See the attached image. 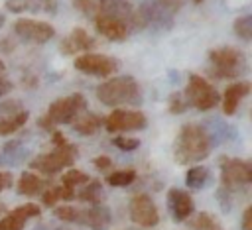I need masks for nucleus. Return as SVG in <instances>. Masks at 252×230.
Segmentation results:
<instances>
[{
  "mask_svg": "<svg viewBox=\"0 0 252 230\" xmlns=\"http://www.w3.org/2000/svg\"><path fill=\"white\" fill-rule=\"evenodd\" d=\"M93 165H94L98 171H108V173H110V169H112V159H110L108 155H98V157L93 159Z\"/></svg>",
  "mask_w": 252,
  "mask_h": 230,
  "instance_id": "58836bf2",
  "label": "nucleus"
},
{
  "mask_svg": "<svg viewBox=\"0 0 252 230\" xmlns=\"http://www.w3.org/2000/svg\"><path fill=\"white\" fill-rule=\"evenodd\" d=\"M248 92H250V83L248 81H240V83H234V85L226 86L224 94H222V112L226 116H232L238 110V104L242 102V98L248 96Z\"/></svg>",
  "mask_w": 252,
  "mask_h": 230,
  "instance_id": "a211bd4d",
  "label": "nucleus"
},
{
  "mask_svg": "<svg viewBox=\"0 0 252 230\" xmlns=\"http://www.w3.org/2000/svg\"><path fill=\"white\" fill-rule=\"evenodd\" d=\"M14 185V175L10 171H0V191H6Z\"/></svg>",
  "mask_w": 252,
  "mask_h": 230,
  "instance_id": "ea45409f",
  "label": "nucleus"
},
{
  "mask_svg": "<svg viewBox=\"0 0 252 230\" xmlns=\"http://www.w3.org/2000/svg\"><path fill=\"white\" fill-rule=\"evenodd\" d=\"M73 6H75L77 10H81L83 14L94 18L96 8H98V0H73Z\"/></svg>",
  "mask_w": 252,
  "mask_h": 230,
  "instance_id": "f704fd0d",
  "label": "nucleus"
},
{
  "mask_svg": "<svg viewBox=\"0 0 252 230\" xmlns=\"http://www.w3.org/2000/svg\"><path fill=\"white\" fill-rule=\"evenodd\" d=\"M14 33L30 43H45L55 35V28L47 22L32 20V18H20L14 22Z\"/></svg>",
  "mask_w": 252,
  "mask_h": 230,
  "instance_id": "ddd939ff",
  "label": "nucleus"
},
{
  "mask_svg": "<svg viewBox=\"0 0 252 230\" xmlns=\"http://www.w3.org/2000/svg\"><path fill=\"white\" fill-rule=\"evenodd\" d=\"M6 10L14 14L22 12H57V2L55 0H6Z\"/></svg>",
  "mask_w": 252,
  "mask_h": 230,
  "instance_id": "aec40b11",
  "label": "nucleus"
},
{
  "mask_svg": "<svg viewBox=\"0 0 252 230\" xmlns=\"http://www.w3.org/2000/svg\"><path fill=\"white\" fill-rule=\"evenodd\" d=\"M167 208L173 220L177 222H185L187 218L193 216L195 212V202L193 197L183 191V189H169L167 191Z\"/></svg>",
  "mask_w": 252,
  "mask_h": 230,
  "instance_id": "4468645a",
  "label": "nucleus"
},
{
  "mask_svg": "<svg viewBox=\"0 0 252 230\" xmlns=\"http://www.w3.org/2000/svg\"><path fill=\"white\" fill-rule=\"evenodd\" d=\"M128 214H130V220L134 224H138L140 228H154L159 224L158 206H156L154 199L146 193H138L130 199Z\"/></svg>",
  "mask_w": 252,
  "mask_h": 230,
  "instance_id": "9b49d317",
  "label": "nucleus"
},
{
  "mask_svg": "<svg viewBox=\"0 0 252 230\" xmlns=\"http://www.w3.org/2000/svg\"><path fill=\"white\" fill-rule=\"evenodd\" d=\"M189 230H224L222 224L211 212H197L195 216L187 218Z\"/></svg>",
  "mask_w": 252,
  "mask_h": 230,
  "instance_id": "bb28decb",
  "label": "nucleus"
},
{
  "mask_svg": "<svg viewBox=\"0 0 252 230\" xmlns=\"http://www.w3.org/2000/svg\"><path fill=\"white\" fill-rule=\"evenodd\" d=\"M20 110H24L20 100H6V102H0V116H10V114H16V112H20Z\"/></svg>",
  "mask_w": 252,
  "mask_h": 230,
  "instance_id": "4c0bfd02",
  "label": "nucleus"
},
{
  "mask_svg": "<svg viewBox=\"0 0 252 230\" xmlns=\"http://www.w3.org/2000/svg\"><path fill=\"white\" fill-rule=\"evenodd\" d=\"M94 26L98 29L100 35H104L106 39L110 41H122L128 37L130 33V28L118 20H112V18H102V16H94Z\"/></svg>",
  "mask_w": 252,
  "mask_h": 230,
  "instance_id": "6ab92c4d",
  "label": "nucleus"
},
{
  "mask_svg": "<svg viewBox=\"0 0 252 230\" xmlns=\"http://www.w3.org/2000/svg\"><path fill=\"white\" fill-rule=\"evenodd\" d=\"M0 214H6V204L0 202Z\"/></svg>",
  "mask_w": 252,
  "mask_h": 230,
  "instance_id": "79ce46f5",
  "label": "nucleus"
},
{
  "mask_svg": "<svg viewBox=\"0 0 252 230\" xmlns=\"http://www.w3.org/2000/svg\"><path fill=\"white\" fill-rule=\"evenodd\" d=\"M75 193L77 191L67 189L61 183L55 185V187H45V191L41 193V204L43 206H55L59 201H73L75 199Z\"/></svg>",
  "mask_w": 252,
  "mask_h": 230,
  "instance_id": "5701e85b",
  "label": "nucleus"
},
{
  "mask_svg": "<svg viewBox=\"0 0 252 230\" xmlns=\"http://www.w3.org/2000/svg\"><path fill=\"white\" fill-rule=\"evenodd\" d=\"M12 88H14V83L8 79V69H6V63L0 59V96L8 94Z\"/></svg>",
  "mask_w": 252,
  "mask_h": 230,
  "instance_id": "c9c22d12",
  "label": "nucleus"
},
{
  "mask_svg": "<svg viewBox=\"0 0 252 230\" xmlns=\"http://www.w3.org/2000/svg\"><path fill=\"white\" fill-rule=\"evenodd\" d=\"M213 149V138L209 130L201 124H183L175 142L173 157L179 165H191L209 157Z\"/></svg>",
  "mask_w": 252,
  "mask_h": 230,
  "instance_id": "f257e3e1",
  "label": "nucleus"
},
{
  "mask_svg": "<svg viewBox=\"0 0 252 230\" xmlns=\"http://www.w3.org/2000/svg\"><path fill=\"white\" fill-rule=\"evenodd\" d=\"M75 199H79L83 202H91V204H102V199H104L102 183L98 179H91L89 183L83 185V189L79 193H75Z\"/></svg>",
  "mask_w": 252,
  "mask_h": 230,
  "instance_id": "b1692460",
  "label": "nucleus"
},
{
  "mask_svg": "<svg viewBox=\"0 0 252 230\" xmlns=\"http://www.w3.org/2000/svg\"><path fill=\"white\" fill-rule=\"evenodd\" d=\"M41 214V208L39 204H33V202H26V204H20L16 206L14 210L6 212L2 218H0V230H24L26 222L30 218H35Z\"/></svg>",
  "mask_w": 252,
  "mask_h": 230,
  "instance_id": "2eb2a0df",
  "label": "nucleus"
},
{
  "mask_svg": "<svg viewBox=\"0 0 252 230\" xmlns=\"http://www.w3.org/2000/svg\"><path fill=\"white\" fill-rule=\"evenodd\" d=\"M102 124L106 126L108 132L116 134V132H136V130H144L148 126V118L144 112L140 110H128V108H116L112 110Z\"/></svg>",
  "mask_w": 252,
  "mask_h": 230,
  "instance_id": "f8f14e48",
  "label": "nucleus"
},
{
  "mask_svg": "<svg viewBox=\"0 0 252 230\" xmlns=\"http://www.w3.org/2000/svg\"><path fill=\"white\" fill-rule=\"evenodd\" d=\"M185 183L189 189H203L211 183V171L209 167H203V165H195V167H189L187 173H185Z\"/></svg>",
  "mask_w": 252,
  "mask_h": 230,
  "instance_id": "a878e982",
  "label": "nucleus"
},
{
  "mask_svg": "<svg viewBox=\"0 0 252 230\" xmlns=\"http://www.w3.org/2000/svg\"><path fill=\"white\" fill-rule=\"evenodd\" d=\"M179 6L181 0H146L138 8V14L144 22V28L150 26L154 29H169Z\"/></svg>",
  "mask_w": 252,
  "mask_h": 230,
  "instance_id": "39448f33",
  "label": "nucleus"
},
{
  "mask_svg": "<svg viewBox=\"0 0 252 230\" xmlns=\"http://www.w3.org/2000/svg\"><path fill=\"white\" fill-rule=\"evenodd\" d=\"M185 98L189 106H195L197 110H211L220 102V92L201 75L191 73L187 79V88H185Z\"/></svg>",
  "mask_w": 252,
  "mask_h": 230,
  "instance_id": "6e6552de",
  "label": "nucleus"
},
{
  "mask_svg": "<svg viewBox=\"0 0 252 230\" xmlns=\"http://www.w3.org/2000/svg\"><path fill=\"white\" fill-rule=\"evenodd\" d=\"M94 37H91L83 28H73L69 31L67 37H63V41L59 43V51L63 55H79L83 51H89L94 47Z\"/></svg>",
  "mask_w": 252,
  "mask_h": 230,
  "instance_id": "dca6fc26",
  "label": "nucleus"
},
{
  "mask_svg": "<svg viewBox=\"0 0 252 230\" xmlns=\"http://www.w3.org/2000/svg\"><path fill=\"white\" fill-rule=\"evenodd\" d=\"M209 61L213 65V75L219 79H236L248 71L244 51L236 47H217L209 51Z\"/></svg>",
  "mask_w": 252,
  "mask_h": 230,
  "instance_id": "20e7f679",
  "label": "nucleus"
},
{
  "mask_svg": "<svg viewBox=\"0 0 252 230\" xmlns=\"http://www.w3.org/2000/svg\"><path fill=\"white\" fill-rule=\"evenodd\" d=\"M2 24H4V16L0 14V28H2Z\"/></svg>",
  "mask_w": 252,
  "mask_h": 230,
  "instance_id": "37998d69",
  "label": "nucleus"
},
{
  "mask_svg": "<svg viewBox=\"0 0 252 230\" xmlns=\"http://www.w3.org/2000/svg\"><path fill=\"white\" fill-rule=\"evenodd\" d=\"M193 2H197V4H201V2H203V0H193Z\"/></svg>",
  "mask_w": 252,
  "mask_h": 230,
  "instance_id": "c03bdc74",
  "label": "nucleus"
},
{
  "mask_svg": "<svg viewBox=\"0 0 252 230\" xmlns=\"http://www.w3.org/2000/svg\"><path fill=\"white\" fill-rule=\"evenodd\" d=\"M2 155L10 161V163H20L26 155H28V149L24 147L22 140H14V142H8L2 149Z\"/></svg>",
  "mask_w": 252,
  "mask_h": 230,
  "instance_id": "c756f323",
  "label": "nucleus"
},
{
  "mask_svg": "<svg viewBox=\"0 0 252 230\" xmlns=\"http://www.w3.org/2000/svg\"><path fill=\"white\" fill-rule=\"evenodd\" d=\"M112 144L122 151H134V149L140 147V140L138 138H128V136H116L112 140Z\"/></svg>",
  "mask_w": 252,
  "mask_h": 230,
  "instance_id": "72a5a7b5",
  "label": "nucleus"
},
{
  "mask_svg": "<svg viewBox=\"0 0 252 230\" xmlns=\"http://www.w3.org/2000/svg\"><path fill=\"white\" fill-rule=\"evenodd\" d=\"M234 33L244 39V41H250L252 39V16H242V18H236L234 20Z\"/></svg>",
  "mask_w": 252,
  "mask_h": 230,
  "instance_id": "2f4dec72",
  "label": "nucleus"
},
{
  "mask_svg": "<svg viewBox=\"0 0 252 230\" xmlns=\"http://www.w3.org/2000/svg\"><path fill=\"white\" fill-rule=\"evenodd\" d=\"M57 230H69V228H57Z\"/></svg>",
  "mask_w": 252,
  "mask_h": 230,
  "instance_id": "a18cd8bd",
  "label": "nucleus"
},
{
  "mask_svg": "<svg viewBox=\"0 0 252 230\" xmlns=\"http://www.w3.org/2000/svg\"><path fill=\"white\" fill-rule=\"evenodd\" d=\"M167 110L171 112V114H183L187 108H189V102H187V98H185V94L183 92H179V90H175V92H171L169 94V100H167Z\"/></svg>",
  "mask_w": 252,
  "mask_h": 230,
  "instance_id": "473e14b6",
  "label": "nucleus"
},
{
  "mask_svg": "<svg viewBox=\"0 0 252 230\" xmlns=\"http://www.w3.org/2000/svg\"><path fill=\"white\" fill-rule=\"evenodd\" d=\"M219 165H220V187H224L232 195H234V191L244 189L246 185L252 183V165H250V161L222 155L219 159Z\"/></svg>",
  "mask_w": 252,
  "mask_h": 230,
  "instance_id": "0eeeda50",
  "label": "nucleus"
},
{
  "mask_svg": "<svg viewBox=\"0 0 252 230\" xmlns=\"http://www.w3.org/2000/svg\"><path fill=\"white\" fill-rule=\"evenodd\" d=\"M73 67L79 73H85L91 77H108L110 79L120 69V63H118V59L102 55V53H83V55L75 57Z\"/></svg>",
  "mask_w": 252,
  "mask_h": 230,
  "instance_id": "9d476101",
  "label": "nucleus"
},
{
  "mask_svg": "<svg viewBox=\"0 0 252 230\" xmlns=\"http://www.w3.org/2000/svg\"><path fill=\"white\" fill-rule=\"evenodd\" d=\"M53 214L63 222H79L81 224V208H75L71 204H59L53 206Z\"/></svg>",
  "mask_w": 252,
  "mask_h": 230,
  "instance_id": "7c9ffc66",
  "label": "nucleus"
},
{
  "mask_svg": "<svg viewBox=\"0 0 252 230\" xmlns=\"http://www.w3.org/2000/svg\"><path fill=\"white\" fill-rule=\"evenodd\" d=\"M102 116H98V114H94V112H87V114H83V116H77V120L71 124L73 126V130L77 132V134H81V136H93L100 126H102Z\"/></svg>",
  "mask_w": 252,
  "mask_h": 230,
  "instance_id": "4be33fe9",
  "label": "nucleus"
},
{
  "mask_svg": "<svg viewBox=\"0 0 252 230\" xmlns=\"http://www.w3.org/2000/svg\"><path fill=\"white\" fill-rule=\"evenodd\" d=\"M45 187H47L45 179H41V177H39V175H35L33 171H24V173L20 175L18 183H16L18 193H20V195H24V197L39 195V193H43V191H45Z\"/></svg>",
  "mask_w": 252,
  "mask_h": 230,
  "instance_id": "412c9836",
  "label": "nucleus"
},
{
  "mask_svg": "<svg viewBox=\"0 0 252 230\" xmlns=\"http://www.w3.org/2000/svg\"><path fill=\"white\" fill-rule=\"evenodd\" d=\"M217 201H219V204H220V208L224 212H228L232 208V193L226 191L224 187H219L217 189Z\"/></svg>",
  "mask_w": 252,
  "mask_h": 230,
  "instance_id": "e433bc0d",
  "label": "nucleus"
},
{
  "mask_svg": "<svg viewBox=\"0 0 252 230\" xmlns=\"http://www.w3.org/2000/svg\"><path fill=\"white\" fill-rule=\"evenodd\" d=\"M96 98L106 106H138L142 104V90L134 77H110L96 86Z\"/></svg>",
  "mask_w": 252,
  "mask_h": 230,
  "instance_id": "f03ea898",
  "label": "nucleus"
},
{
  "mask_svg": "<svg viewBox=\"0 0 252 230\" xmlns=\"http://www.w3.org/2000/svg\"><path fill=\"white\" fill-rule=\"evenodd\" d=\"M136 181V171L134 169H118V171H110L106 175V183L110 187H128Z\"/></svg>",
  "mask_w": 252,
  "mask_h": 230,
  "instance_id": "c85d7f7f",
  "label": "nucleus"
},
{
  "mask_svg": "<svg viewBox=\"0 0 252 230\" xmlns=\"http://www.w3.org/2000/svg\"><path fill=\"white\" fill-rule=\"evenodd\" d=\"M94 16L118 20V22L126 24L130 28V31L144 28V22H142L140 14L132 6L130 0H98V8H96V14Z\"/></svg>",
  "mask_w": 252,
  "mask_h": 230,
  "instance_id": "1a4fd4ad",
  "label": "nucleus"
},
{
  "mask_svg": "<svg viewBox=\"0 0 252 230\" xmlns=\"http://www.w3.org/2000/svg\"><path fill=\"white\" fill-rule=\"evenodd\" d=\"M28 118H30L28 110H20L10 116H0V136H10V134L18 132L28 122Z\"/></svg>",
  "mask_w": 252,
  "mask_h": 230,
  "instance_id": "393cba45",
  "label": "nucleus"
},
{
  "mask_svg": "<svg viewBox=\"0 0 252 230\" xmlns=\"http://www.w3.org/2000/svg\"><path fill=\"white\" fill-rule=\"evenodd\" d=\"M112 222L110 208L104 204H91L89 208H81V224L91 230H108Z\"/></svg>",
  "mask_w": 252,
  "mask_h": 230,
  "instance_id": "f3484780",
  "label": "nucleus"
},
{
  "mask_svg": "<svg viewBox=\"0 0 252 230\" xmlns=\"http://www.w3.org/2000/svg\"><path fill=\"white\" fill-rule=\"evenodd\" d=\"M240 228H242V230H252V206H246V208H244Z\"/></svg>",
  "mask_w": 252,
  "mask_h": 230,
  "instance_id": "a19ab883",
  "label": "nucleus"
},
{
  "mask_svg": "<svg viewBox=\"0 0 252 230\" xmlns=\"http://www.w3.org/2000/svg\"><path fill=\"white\" fill-rule=\"evenodd\" d=\"M85 108H87V98L81 92L57 98L49 104L47 112L37 120V126L43 130H53L59 124H73L79 112H83Z\"/></svg>",
  "mask_w": 252,
  "mask_h": 230,
  "instance_id": "7ed1b4c3",
  "label": "nucleus"
},
{
  "mask_svg": "<svg viewBox=\"0 0 252 230\" xmlns=\"http://www.w3.org/2000/svg\"><path fill=\"white\" fill-rule=\"evenodd\" d=\"M77 147L73 144H65V145H59L55 147L53 151H47V153H39L35 155L32 161H30V167L41 175H55L59 171H63L65 167H73V163L77 161Z\"/></svg>",
  "mask_w": 252,
  "mask_h": 230,
  "instance_id": "423d86ee",
  "label": "nucleus"
},
{
  "mask_svg": "<svg viewBox=\"0 0 252 230\" xmlns=\"http://www.w3.org/2000/svg\"><path fill=\"white\" fill-rule=\"evenodd\" d=\"M89 181H91V177L85 171H79V169H73V167L67 169L61 177V185L67 187V189H73V191H77V187H83Z\"/></svg>",
  "mask_w": 252,
  "mask_h": 230,
  "instance_id": "cd10ccee",
  "label": "nucleus"
}]
</instances>
